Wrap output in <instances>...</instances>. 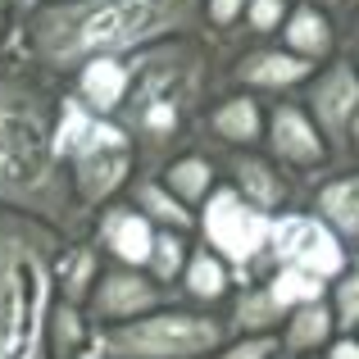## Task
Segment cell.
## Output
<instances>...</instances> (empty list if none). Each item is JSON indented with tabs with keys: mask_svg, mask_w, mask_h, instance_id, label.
I'll use <instances>...</instances> for the list:
<instances>
[{
	"mask_svg": "<svg viewBox=\"0 0 359 359\" xmlns=\"http://www.w3.org/2000/svg\"><path fill=\"white\" fill-rule=\"evenodd\" d=\"M191 18L196 0H64L32 23V41L41 64L69 69L78 60L146 46L173 27H187Z\"/></svg>",
	"mask_w": 359,
	"mask_h": 359,
	"instance_id": "cell-1",
	"label": "cell"
},
{
	"mask_svg": "<svg viewBox=\"0 0 359 359\" xmlns=\"http://www.w3.org/2000/svg\"><path fill=\"white\" fill-rule=\"evenodd\" d=\"M50 237L27 219H0V359H46Z\"/></svg>",
	"mask_w": 359,
	"mask_h": 359,
	"instance_id": "cell-2",
	"label": "cell"
},
{
	"mask_svg": "<svg viewBox=\"0 0 359 359\" xmlns=\"http://www.w3.org/2000/svg\"><path fill=\"white\" fill-rule=\"evenodd\" d=\"M55 159L46 96L27 82H0V201L41 210L55 196Z\"/></svg>",
	"mask_w": 359,
	"mask_h": 359,
	"instance_id": "cell-3",
	"label": "cell"
},
{
	"mask_svg": "<svg viewBox=\"0 0 359 359\" xmlns=\"http://www.w3.org/2000/svg\"><path fill=\"white\" fill-rule=\"evenodd\" d=\"M219 346L223 327L196 314H146L96 337V351L109 359H201Z\"/></svg>",
	"mask_w": 359,
	"mask_h": 359,
	"instance_id": "cell-4",
	"label": "cell"
},
{
	"mask_svg": "<svg viewBox=\"0 0 359 359\" xmlns=\"http://www.w3.org/2000/svg\"><path fill=\"white\" fill-rule=\"evenodd\" d=\"M269 232H273V228L264 223V214L255 210V205L245 201L241 191H219V196L210 201V210H205V237L219 245V250L228 255L232 264L255 259Z\"/></svg>",
	"mask_w": 359,
	"mask_h": 359,
	"instance_id": "cell-5",
	"label": "cell"
},
{
	"mask_svg": "<svg viewBox=\"0 0 359 359\" xmlns=\"http://www.w3.org/2000/svg\"><path fill=\"white\" fill-rule=\"evenodd\" d=\"M155 305H159V287L128 264L114 273H100L96 291H91V318L96 323H132V318H146Z\"/></svg>",
	"mask_w": 359,
	"mask_h": 359,
	"instance_id": "cell-6",
	"label": "cell"
},
{
	"mask_svg": "<svg viewBox=\"0 0 359 359\" xmlns=\"http://www.w3.org/2000/svg\"><path fill=\"white\" fill-rule=\"evenodd\" d=\"M273 245H278V255L287 264L309 269V273H318V278H332L346 264L337 237L318 219H282L278 228H273Z\"/></svg>",
	"mask_w": 359,
	"mask_h": 359,
	"instance_id": "cell-7",
	"label": "cell"
},
{
	"mask_svg": "<svg viewBox=\"0 0 359 359\" xmlns=\"http://www.w3.org/2000/svg\"><path fill=\"white\" fill-rule=\"evenodd\" d=\"M309 109H314L318 128L327 132V141H341L351 137V118L359 109V78L355 69H327L323 78L314 82V91H309Z\"/></svg>",
	"mask_w": 359,
	"mask_h": 359,
	"instance_id": "cell-8",
	"label": "cell"
},
{
	"mask_svg": "<svg viewBox=\"0 0 359 359\" xmlns=\"http://www.w3.org/2000/svg\"><path fill=\"white\" fill-rule=\"evenodd\" d=\"M123 132L100 123V114H91L87 105L78 100H64V114H60V128H55V150L60 159H82L91 150H105V146H123Z\"/></svg>",
	"mask_w": 359,
	"mask_h": 359,
	"instance_id": "cell-9",
	"label": "cell"
},
{
	"mask_svg": "<svg viewBox=\"0 0 359 359\" xmlns=\"http://www.w3.org/2000/svg\"><path fill=\"white\" fill-rule=\"evenodd\" d=\"M78 91H82V105H87L91 114H114V109H123V100H128V91H132V73L114 55H96V60L82 64Z\"/></svg>",
	"mask_w": 359,
	"mask_h": 359,
	"instance_id": "cell-10",
	"label": "cell"
},
{
	"mask_svg": "<svg viewBox=\"0 0 359 359\" xmlns=\"http://www.w3.org/2000/svg\"><path fill=\"white\" fill-rule=\"evenodd\" d=\"M269 137H273V150H278L282 159H291V164L309 168L318 164V159L327 155L323 150V137H318V128L300 114L296 105H278L269 118Z\"/></svg>",
	"mask_w": 359,
	"mask_h": 359,
	"instance_id": "cell-11",
	"label": "cell"
},
{
	"mask_svg": "<svg viewBox=\"0 0 359 359\" xmlns=\"http://www.w3.org/2000/svg\"><path fill=\"white\" fill-rule=\"evenodd\" d=\"M78 164V196L82 201H105V196H114L123 187V177H128L132 168V146L123 141V146H105V150H91V155L73 159Z\"/></svg>",
	"mask_w": 359,
	"mask_h": 359,
	"instance_id": "cell-12",
	"label": "cell"
},
{
	"mask_svg": "<svg viewBox=\"0 0 359 359\" xmlns=\"http://www.w3.org/2000/svg\"><path fill=\"white\" fill-rule=\"evenodd\" d=\"M100 237H105V245L128 269H141V264H150V255H155V232H150V223H146L141 210H109L105 223H100Z\"/></svg>",
	"mask_w": 359,
	"mask_h": 359,
	"instance_id": "cell-13",
	"label": "cell"
},
{
	"mask_svg": "<svg viewBox=\"0 0 359 359\" xmlns=\"http://www.w3.org/2000/svg\"><path fill=\"white\" fill-rule=\"evenodd\" d=\"M237 73H241V82H255V87H296V82L309 78V60L269 50V55H250V60H241Z\"/></svg>",
	"mask_w": 359,
	"mask_h": 359,
	"instance_id": "cell-14",
	"label": "cell"
},
{
	"mask_svg": "<svg viewBox=\"0 0 359 359\" xmlns=\"http://www.w3.org/2000/svg\"><path fill=\"white\" fill-rule=\"evenodd\" d=\"M318 214L323 223H332L341 237L359 241V173L341 177V182H327L318 191Z\"/></svg>",
	"mask_w": 359,
	"mask_h": 359,
	"instance_id": "cell-15",
	"label": "cell"
},
{
	"mask_svg": "<svg viewBox=\"0 0 359 359\" xmlns=\"http://www.w3.org/2000/svg\"><path fill=\"white\" fill-rule=\"evenodd\" d=\"M332 327H337V314H327L323 305H300L291 309V323H287V351L291 355H314L318 346L332 341Z\"/></svg>",
	"mask_w": 359,
	"mask_h": 359,
	"instance_id": "cell-16",
	"label": "cell"
},
{
	"mask_svg": "<svg viewBox=\"0 0 359 359\" xmlns=\"http://www.w3.org/2000/svg\"><path fill=\"white\" fill-rule=\"evenodd\" d=\"M287 46L300 60H318V55L332 50V23L318 9H296L287 18Z\"/></svg>",
	"mask_w": 359,
	"mask_h": 359,
	"instance_id": "cell-17",
	"label": "cell"
},
{
	"mask_svg": "<svg viewBox=\"0 0 359 359\" xmlns=\"http://www.w3.org/2000/svg\"><path fill=\"white\" fill-rule=\"evenodd\" d=\"M237 187H241V196L255 205V210H278L282 196H287L282 177L273 173L264 159H250V155H241V159H237Z\"/></svg>",
	"mask_w": 359,
	"mask_h": 359,
	"instance_id": "cell-18",
	"label": "cell"
},
{
	"mask_svg": "<svg viewBox=\"0 0 359 359\" xmlns=\"http://www.w3.org/2000/svg\"><path fill=\"white\" fill-rule=\"evenodd\" d=\"M137 210L146 214V219L164 223L168 232L191 228V214H187V205L177 201V196L168 191V187H159V182H141V187H137Z\"/></svg>",
	"mask_w": 359,
	"mask_h": 359,
	"instance_id": "cell-19",
	"label": "cell"
},
{
	"mask_svg": "<svg viewBox=\"0 0 359 359\" xmlns=\"http://www.w3.org/2000/svg\"><path fill=\"white\" fill-rule=\"evenodd\" d=\"M269 296L278 300V309H287V305H296V309L300 305H314V300L323 296V278H318V273H309V269L287 264V269L269 282Z\"/></svg>",
	"mask_w": 359,
	"mask_h": 359,
	"instance_id": "cell-20",
	"label": "cell"
},
{
	"mask_svg": "<svg viewBox=\"0 0 359 359\" xmlns=\"http://www.w3.org/2000/svg\"><path fill=\"white\" fill-rule=\"evenodd\" d=\"M259 128H264V118H259V105H255L250 96L223 100L219 114H214V132L228 137V141H255V137H259Z\"/></svg>",
	"mask_w": 359,
	"mask_h": 359,
	"instance_id": "cell-21",
	"label": "cell"
},
{
	"mask_svg": "<svg viewBox=\"0 0 359 359\" xmlns=\"http://www.w3.org/2000/svg\"><path fill=\"white\" fill-rule=\"evenodd\" d=\"M164 187H168V191H173L182 205H196V201H205V196H210L214 168L205 164V159H177V164L164 173Z\"/></svg>",
	"mask_w": 359,
	"mask_h": 359,
	"instance_id": "cell-22",
	"label": "cell"
},
{
	"mask_svg": "<svg viewBox=\"0 0 359 359\" xmlns=\"http://www.w3.org/2000/svg\"><path fill=\"white\" fill-rule=\"evenodd\" d=\"M60 282H64V300L69 305H82L87 300V287H96V255L87 250V245H73V250H64L60 259Z\"/></svg>",
	"mask_w": 359,
	"mask_h": 359,
	"instance_id": "cell-23",
	"label": "cell"
},
{
	"mask_svg": "<svg viewBox=\"0 0 359 359\" xmlns=\"http://www.w3.org/2000/svg\"><path fill=\"white\" fill-rule=\"evenodd\" d=\"M187 287H191L196 300H219L223 291H228V264L210 250L191 255V264H187Z\"/></svg>",
	"mask_w": 359,
	"mask_h": 359,
	"instance_id": "cell-24",
	"label": "cell"
},
{
	"mask_svg": "<svg viewBox=\"0 0 359 359\" xmlns=\"http://www.w3.org/2000/svg\"><path fill=\"white\" fill-rule=\"evenodd\" d=\"M278 300L269 291H245L241 305H237V327H245L250 337H269V327L278 323Z\"/></svg>",
	"mask_w": 359,
	"mask_h": 359,
	"instance_id": "cell-25",
	"label": "cell"
},
{
	"mask_svg": "<svg viewBox=\"0 0 359 359\" xmlns=\"http://www.w3.org/2000/svg\"><path fill=\"white\" fill-rule=\"evenodd\" d=\"M182 259H187V245L177 232H155V255H150V273H155V282H173L177 273H182Z\"/></svg>",
	"mask_w": 359,
	"mask_h": 359,
	"instance_id": "cell-26",
	"label": "cell"
},
{
	"mask_svg": "<svg viewBox=\"0 0 359 359\" xmlns=\"http://www.w3.org/2000/svg\"><path fill=\"white\" fill-rule=\"evenodd\" d=\"M337 327H359V273L341 278L337 287Z\"/></svg>",
	"mask_w": 359,
	"mask_h": 359,
	"instance_id": "cell-27",
	"label": "cell"
},
{
	"mask_svg": "<svg viewBox=\"0 0 359 359\" xmlns=\"http://www.w3.org/2000/svg\"><path fill=\"white\" fill-rule=\"evenodd\" d=\"M245 14H250V27H255V32H269V27L282 23L287 0H245Z\"/></svg>",
	"mask_w": 359,
	"mask_h": 359,
	"instance_id": "cell-28",
	"label": "cell"
},
{
	"mask_svg": "<svg viewBox=\"0 0 359 359\" xmlns=\"http://www.w3.org/2000/svg\"><path fill=\"white\" fill-rule=\"evenodd\" d=\"M273 351H278L273 337H245V341H237L223 359H273Z\"/></svg>",
	"mask_w": 359,
	"mask_h": 359,
	"instance_id": "cell-29",
	"label": "cell"
},
{
	"mask_svg": "<svg viewBox=\"0 0 359 359\" xmlns=\"http://www.w3.org/2000/svg\"><path fill=\"white\" fill-rule=\"evenodd\" d=\"M241 9H245V0H205V14H210V23H219V27H228Z\"/></svg>",
	"mask_w": 359,
	"mask_h": 359,
	"instance_id": "cell-30",
	"label": "cell"
},
{
	"mask_svg": "<svg viewBox=\"0 0 359 359\" xmlns=\"http://www.w3.org/2000/svg\"><path fill=\"white\" fill-rule=\"evenodd\" d=\"M327 359H359V341H355V337L332 341V346H327Z\"/></svg>",
	"mask_w": 359,
	"mask_h": 359,
	"instance_id": "cell-31",
	"label": "cell"
},
{
	"mask_svg": "<svg viewBox=\"0 0 359 359\" xmlns=\"http://www.w3.org/2000/svg\"><path fill=\"white\" fill-rule=\"evenodd\" d=\"M351 141H355V150H359V109H355V118H351Z\"/></svg>",
	"mask_w": 359,
	"mask_h": 359,
	"instance_id": "cell-32",
	"label": "cell"
},
{
	"mask_svg": "<svg viewBox=\"0 0 359 359\" xmlns=\"http://www.w3.org/2000/svg\"><path fill=\"white\" fill-rule=\"evenodd\" d=\"M318 5H341V0H318Z\"/></svg>",
	"mask_w": 359,
	"mask_h": 359,
	"instance_id": "cell-33",
	"label": "cell"
},
{
	"mask_svg": "<svg viewBox=\"0 0 359 359\" xmlns=\"http://www.w3.org/2000/svg\"><path fill=\"white\" fill-rule=\"evenodd\" d=\"M355 50H359V27H355Z\"/></svg>",
	"mask_w": 359,
	"mask_h": 359,
	"instance_id": "cell-34",
	"label": "cell"
}]
</instances>
